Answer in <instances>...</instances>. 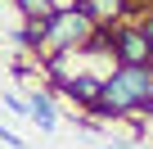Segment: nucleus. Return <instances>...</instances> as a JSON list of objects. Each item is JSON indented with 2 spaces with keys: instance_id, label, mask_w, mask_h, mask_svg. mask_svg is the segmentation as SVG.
Returning <instances> with one entry per match:
<instances>
[{
  "instance_id": "obj_1",
  "label": "nucleus",
  "mask_w": 153,
  "mask_h": 149,
  "mask_svg": "<svg viewBox=\"0 0 153 149\" xmlns=\"http://www.w3.org/2000/svg\"><path fill=\"white\" fill-rule=\"evenodd\" d=\"M153 113V68H131V63H113V72L99 82V100L90 109V118L113 122V118H131V113Z\"/></svg>"
},
{
  "instance_id": "obj_2",
  "label": "nucleus",
  "mask_w": 153,
  "mask_h": 149,
  "mask_svg": "<svg viewBox=\"0 0 153 149\" xmlns=\"http://www.w3.org/2000/svg\"><path fill=\"white\" fill-rule=\"evenodd\" d=\"M95 32H99V23L76 5V9H59V14H50L45 18V41H41V50H45V59H54V54H76V50H86L90 41H95Z\"/></svg>"
},
{
  "instance_id": "obj_3",
  "label": "nucleus",
  "mask_w": 153,
  "mask_h": 149,
  "mask_svg": "<svg viewBox=\"0 0 153 149\" xmlns=\"http://www.w3.org/2000/svg\"><path fill=\"white\" fill-rule=\"evenodd\" d=\"M104 32H108V54H113V63L153 68V41L144 36V27H140L135 18H126V23H113V27H104Z\"/></svg>"
},
{
  "instance_id": "obj_4",
  "label": "nucleus",
  "mask_w": 153,
  "mask_h": 149,
  "mask_svg": "<svg viewBox=\"0 0 153 149\" xmlns=\"http://www.w3.org/2000/svg\"><path fill=\"white\" fill-rule=\"evenodd\" d=\"M99 82H104L99 72H76V77L68 72V77L59 82V91H63V95H72V100H76V109H86V113H90V109H95V100H99Z\"/></svg>"
},
{
  "instance_id": "obj_5",
  "label": "nucleus",
  "mask_w": 153,
  "mask_h": 149,
  "mask_svg": "<svg viewBox=\"0 0 153 149\" xmlns=\"http://www.w3.org/2000/svg\"><path fill=\"white\" fill-rule=\"evenodd\" d=\"M99 27H113V23H126L131 18V0H76Z\"/></svg>"
},
{
  "instance_id": "obj_6",
  "label": "nucleus",
  "mask_w": 153,
  "mask_h": 149,
  "mask_svg": "<svg viewBox=\"0 0 153 149\" xmlns=\"http://www.w3.org/2000/svg\"><path fill=\"white\" fill-rule=\"evenodd\" d=\"M27 109H32L27 118H32V122L41 127V131H54V127H59V113H54V100H50L45 91H32V95H27Z\"/></svg>"
},
{
  "instance_id": "obj_7",
  "label": "nucleus",
  "mask_w": 153,
  "mask_h": 149,
  "mask_svg": "<svg viewBox=\"0 0 153 149\" xmlns=\"http://www.w3.org/2000/svg\"><path fill=\"white\" fill-rule=\"evenodd\" d=\"M14 5H18L23 23H45V18L54 14V5H50V0H14Z\"/></svg>"
},
{
  "instance_id": "obj_8",
  "label": "nucleus",
  "mask_w": 153,
  "mask_h": 149,
  "mask_svg": "<svg viewBox=\"0 0 153 149\" xmlns=\"http://www.w3.org/2000/svg\"><path fill=\"white\" fill-rule=\"evenodd\" d=\"M5 109L9 113H18V118H27L32 109H27V95H18V91H5Z\"/></svg>"
},
{
  "instance_id": "obj_9",
  "label": "nucleus",
  "mask_w": 153,
  "mask_h": 149,
  "mask_svg": "<svg viewBox=\"0 0 153 149\" xmlns=\"http://www.w3.org/2000/svg\"><path fill=\"white\" fill-rule=\"evenodd\" d=\"M0 145H5V149H27V145H23V136L5 131V122H0Z\"/></svg>"
},
{
  "instance_id": "obj_10",
  "label": "nucleus",
  "mask_w": 153,
  "mask_h": 149,
  "mask_svg": "<svg viewBox=\"0 0 153 149\" xmlns=\"http://www.w3.org/2000/svg\"><path fill=\"white\" fill-rule=\"evenodd\" d=\"M104 149H135L131 140H113V145H104Z\"/></svg>"
}]
</instances>
